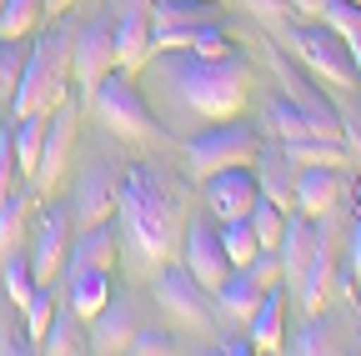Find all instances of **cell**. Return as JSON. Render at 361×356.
<instances>
[{
  "mask_svg": "<svg viewBox=\"0 0 361 356\" xmlns=\"http://www.w3.org/2000/svg\"><path fill=\"white\" fill-rule=\"evenodd\" d=\"M141 91H146L151 111L176 116V121H166V130H180V121L211 125V121H231L246 111V101L256 91V70L241 51L201 56L191 46H176V51H156L141 66Z\"/></svg>",
  "mask_w": 361,
  "mask_h": 356,
  "instance_id": "obj_1",
  "label": "cell"
},
{
  "mask_svg": "<svg viewBox=\"0 0 361 356\" xmlns=\"http://www.w3.org/2000/svg\"><path fill=\"white\" fill-rule=\"evenodd\" d=\"M180 221H186V201L176 196L171 176L151 161H135L121 171L116 181V226H121V246L135 256V266H156L171 261L176 241H180Z\"/></svg>",
  "mask_w": 361,
  "mask_h": 356,
  "instance_id": "obj_2",
  "label": "cell"
},
{
  "mask_svg": "<svg viewBox=\"0 0 361 356\" xmlns=\"http://www.w3.org/2000/svg\"><path fill=\"white\" fill-rule=\"evenodd\" d=\"M71 40L75 30L61 20V30L35 35V46L25 51L20 80L11 91V116H51L71 96Z\"/></svg>",
  "mask_w": 361,
  "mask_h": 356,
  "instance_id": "obj_3",
  "label": "cell"
},
{
  "mask_svg": "<svg viewBox=\"0 0 361 356\" xmlns=\"http://www.w3.org/2000/svg\"><path fill=\"white\" fill-rule=\"evenodd\" d=\"M90 106H96V116L116 130L121 141H146V146L171 141L166 121L151 111L146 91H141V85H135V75H126L121 66H116V70H106L96 85H90Z\"/></svg>",
  "mask_w": 361,
  "mask_h": 356,
  "instance_id": "obj_4",
  "label": "cell"
},
{
  "mask_svg": "<svg viewBox=\"0 0 361 356\" xmlns=\"http://www.w3.org/2000/svg\"><path fill=\"white\" fill-rule=\"evenodd\" d=\"M281 25V20H276ZM281 40H286V51L311 70V75H322V80H331V85H361L356 80V61H351V46H346V35L341 30H331L326 20L322 25H281Z\"/></svg>",
  "mask_w": 361,
  "mask_h": 356,
  "instance_id": "obj_5",
  "label": "cell"
},
{
  "mask_svg": "<svg viewBox=\"0 0 361 356\" xmlns=\"http://www.w3.org/2000/svg\"><path fill=\"white\" fill-rule=\"evenodd\" d=\"M256 151H261V130H256L251 121L231 116V121L201 125L196 136L186 141V166H191V176L201 181V176H211V171H221V166H251Z\"/></svg>",
  "mask_w": 361,
  "mask_h": 356,
  "instance_id": "obj_6",
  "label": "cell"
},
{
  "mask_svg": "<svg viewBox=\"0 0 361 356\" xmlns=\"http://www.w3.org/2000/svg\"><path fill=\"white\" fill-rule=\"evenodd\" d=\"M156 306H166V317L171 321H180V326H191V331H206L211 326V291L186 271V261H180V266H156Z\"/></svg>",
  "mask_w": 361,
  "mask_h": 356,
  "instance_id": "obj_7",
  "label": "cell"
},
{
  "mask_svg": "<svg viewBox=\"0 0 361 356\" xmlns=\"http://www.w3.org/2000/svg\"><path fill=\"white\" fill-rule=\"evenodd\" d=\"M256 196H261V181H256L251 166H221V171L201 176V201H206V211H211L216 221H241V216H251Z\"/></svg>",
  "mask_w": 361,
  "mask_h": 356,
  "instance_id": "obj_8",
  "label": "cell"
},
{
  "mask_svg": "<svg viewBox=\"0 0 361 356\" xmlns=\"http://www.w3.org/2000/svg\"><path fill=\"white\" fill-rule=\"evenodd\" d=\"M71 206H40L35 216V246H30V266H35V281H61L66 271V251H71Z\"/></svg>",
  "mask_w": 361,
  "mask_h": 356,
  "instance_id": "obj_9",
  "label": "cell"
},
{
  "mask_svg": "<svg viewBox=\"0 0 361 356\" xmlns=\"http://www.w3.org/2000/svg\"><path fill=\"white\" fill-rule=\"evenodd\" d=\"M186 271L206 286V291H216L226 276L236 271L231 261H226V246H221V221L206 211V216H196V221H186Z\"/></svg>",
  "mask_w": 361,
  "mask_h": 356,
  "instance_id": "obj_10",
  "label": "cell"
},
{
  "mask_svg": "<svg viewBox=\"0 0 361 356\" xmlns=\"http://www.w3.org/2000/svg\"><path fill=\"white\" fill-rule=\"evenodd\" d=\"M106 70H116V30L111 20H85L75 25V40H71V80H80L85 91L96 85Z\"/></svg>",
  "mask_w": 361,
  "mask_h": 356,
  "instance_id": "obj_11",
  "label": "cell"
},
{
  "mask_svg": "<svg viewBox=\"0 0 361 356\" xmlns=\"http://www.w3.org/2000/svg\"><path fill=\"white\" fill-rule=\"evenodd\" d=\"M71 136H75V101L66 96L51 116H45V136H40V161H35V191H51L66 171L71 156Z\"/></svg>",
  "mask_w": 361,
  "mask_h": 356,
  "instance_id": "obj_12",
  "label": "cell"
},
{
  "mask_svg": "<svg viewBox=\"0 0 361 356\" xmlns=\"http://www.w3.org/2000/svg\"><path fill=\"white\" fill-rule=\"evenodd\" d=\"M206 0H151V56L156 51H176V46H191L196 25L206 20Z\"/></svg>",
  "mask_w": 361,
  "mask_h": 356,
  "instance_id": "obj_13",
  "label": "cell"
},
{
  "mask_svg": "<svg viewBox=\"0 0 361 356\" xmlns=\"http://www.w3.org/2000/svg\"><path fill=\"white\" fill-rule=\"evenodd\" d=\"M111 30H116V66L126 75H141V66L151 61V11L146 6L111 11Z\"/></svg>",
  "mask_w": 361,
  "mask_h": 356,
  "instance_id": "obj_14",
  "label": "cell"
},
{
  "mask_svg": "<svg viewBox=\"0 0 361 356\" xmlns=\"http://www.w3.org/2000/svg\"><path fill=\"white\" fill-rule=\"evenodd\" d=\"M116 256H121V226L96 221V226H80V231L71 236L66 271H111Z\"/></svg>",
  "mask_w": 361,
  "mask_h": 356,
  "instance_id": "obj_15",
  "label": "cell"
},
{
  "mask_svg": "<svg viewBox=\"0 0 361 356\" xmlns=\"http://www.w3.org/2000/svg\"><path fill=\"white\" fill-rule=\"evenodd\" d=\"M135 326H141V317H135V306H130V296H116L111 291V301L90 317V351H130V336H135Z\"/></svg>",
  "mask_w": 361,
  "mask_h": 356,
  "instance_id": "obj_16",
  "label": "cell"
},
{
  "mask_svg": "<svg viewBox=\"0 0 361 356\" xmlns=\"http://www.w3.org/2000/svg\"><path fill=\"white\" fill-rule=\"evenodd\" d=\"M251 171H256V181H261V196H271L276 206L291 211V201H296V171H301V166L286 156V146H281V141H271V146L261 141Z\"/></svg>",
  "mask_w": 361,
  "mask_h": 356,
  "instance_id": "obj_17",
  "label": "cell"
},
{
  "mask_svg": "<svg viewBox=\"0 0 361 356\" xmlns=\"http://www.w3.org/2000/svg\"><path fill=\"white\" fill-rule=\"evenodd\" d=\"M341 186H346V176L341 166H301L296 171V211L306 216H331V206L341 201Z\"/></svg>",
  "mask_w": 361,
  "mask_h": 356,
  "instance_id": "obj_18",
  "label": "cell"
},
{
  "mask_svg": "<svg viewBox=\"0 0 361 356\" xmlns=\"http://www.w3.org/2000/svg\"><path fill=\"white\" fill-rule=\"evenodd\" d=\"M35 351H51V356H75V351H90V321L80 317V311L71 301H61L51 311V321H45Z\"/></svg>",
  "mask_w": 361,
  "mask_h": 356,
  "instance_id": "obj_19",
  "label": "cell"
},
{
  "mask_svg": "<svg viewBox=\"0 0 361 356\" xmlns=\"http://www.w3.org/2000/svg\"><path fill=\"white\" fill-rule=\"evenodd\" d=\"M111 211H116V181L106 166H90L71 196V216L80 226H96V221H111Z\"/></svg>",
  "mask_w": 361,
  "mask_h": 356,
  "instance_id": "obj_20",
  "label": "cell"
},
{
  "mask_svg": "<svg viewBox=\"0 0 361 356\" xmlns=\"http://www.w3.org/2000/svg\"><path fill=\"white\" fill-rule=\"evenodd\" d=\"M266 291H271V286H261L246 266H236V271L211 291V306H216V317H226V321H251V311L261 306Z\"/></svg>",
  "mask_w": 361,
  "mask_h": 356,
  "instance_id": "obj_21",
  "label": "cell"
},
{
  "mask_svg": "<svg viewBox=\"0 0 361 356\" xmlns=\"http://www.w3.org/2000/svg\"><path fill=\"white\" fill-rule=\"evenodd\" d=\"M246 336L256 351H286V291L281 286H271L261 296V306L251 311V321H246Z\"/></svg>",
  "mask_w": 361,
  "mask_h": 356,
  "instance_id": "obj_22",
  "label": "cell"
},
{
  "mask_svg": "<svg viewBox=\"0 0 361 356\" xmlns=\"http://www.w3.org/2000/svg\"><path fill=\"white\" fill-rule=\"evenodd\" d=\"M296 356H322V351H341V317H331V311H306V321L296 326L291 346Z\"/></svg>",
  "mask_w": 361,
  "mask_h": 356,
  "instance_id": "obj_23",
  "label": "cell"
},
{
  "mask_svg": "<svg viewBox=\"0 0 361 356\" xmlns=\"http://www.w3.org/2000/svg\"><path fill=\"white\" fill-rule=\"evenodd\" d=\"M281 146L296 166H346V136H331V130H306Z\"/></svg>",
  "mask_w": 361,
  "mask_h": 356,
  "instance_id": "obj_24",
  "label": "cell"
},
{
  "mask_svg": "<svg viewBox=\"0 0 361 356\" xmlns=\"http://www.w3.org/2000/svg\"><path fill=\"white\" fill-rule=\"evenodd\" d=\"M30 191H35V181H20V176H16L11 196L0 201V261L20 246V231H25V221H30Z\"/></svg>",
  "mask_w": 361,
  "mask_h": 356,
  "instance_id": "obj_25",
  "label": "cell"
},
{
  "mask_svg": "<svg viewBox=\"0 0 361 356\" xmlns=\"http://www.w3.org/2000/svg\"><path fill=\"white\" fill-rule=\"evenodd\" d=\"M66 301L90 321L111 301V271H66Z\"/></svg>",
  "mask_w": 361,
  "mask_h": 356,
  "instance_id": "obj_26",
  "label": "cell"
},
{
  "mask_svg": "<svg viewBox=\"0 0 361 356\" xmlns=\"http://www.w3.org/2000/svg\"><path fill=\"white\" fill-rule=\"evenodd\" d=\"M40 136H45V116H16L11 146H16V176L35 181V161H40Z\"/></svg>",
  "mask_w": 361,
  "mask_h": 356,
  "instance_id": "obj_27",
  "label": "cell"
},
{
  "mask_svg": "<svg viewBox=\"0 0 361 356\" xmlns=\"http://www.w3.org/2000/svg\"><path fill=\"white\" fill-rule=\"evenodd\" d=\"M266 125L276 130V141H291V136H306V130H316L306 121V111L291 101V96H271L266 101Z\"/></svg>",
  "mask_w": 361,
  "mask_h": 356,
  "instance_id": "obj_28",
  "label": "cell"
},
{
  "mask_svg": "<svg viewBox=\"0 0 361 356\" xmlns=\"http://www.w3.org/2000/svg\"><path fill=\"white\" fill-rule=\"evenodd\" d=\"M322 20H326L331 30H341V35H346L351 61H356V80H361V6H356V0H331Z\"/></svg>",
  "mask_w": 361,
  "mask_h": 356,
  "instance_id": "obj_29",
  "label": "cell"
},
{
  "mask_svg": "<svg viewBox=\"0 0 361 356\" xmlns=\"http://www.w3.org/2000/svg\"><path fill=\"white\" fill-rule=\"evenodd\" d=\"M45 16V0H6L0 6V35L6 40H25Z\"/></svg>",
  "mask_w": 361,
  "mask_h": 356,
  "instance_id": "obj_30",
  "label": "cell"
},
{
  "mask_svg": "<svg viewBox=\"0 0 361 356\" xmlns=\"http://www.w3.org/2000/svg\"><path fill=\"white\" fill-rule=\"evenodd\" d=\"M0 271H6V296H11V306L20 311V306L30 301V291L40 286V281H35V266H30V256H25V251H11L6 261H0Z\"/></svg>",
  "mask_w": 361,
  "mask_h": 356,
  "instance_id": "obj_31",
  "label": "cell"
},
{
  "mask_svg": "<svg viewBox=\"0 0 361 356\" xmlns=\"http://www.w3.org/2000/svg\"><path fill=\"white\" fill-rule=\"evenodd\" d=\"M251 226H256V241L261 246H281V236H286V206H276L271 196H256V206H251Z\"/></svg>",
  "mask_w": 361,
  "mask_h": 356,
  "instance_id": "obj_32",
  "label": "cell"
},
{
  "mask_svg": "<svg viewBox=\"0 0 361 356\" xmlns=\"http://www.w3.org/2000/svg\"><path fill=\"white\" fill-rule=\"evenodd\" d=\"M221 246H226V261L231 266H246L256 251H261V241H256V226L241 216V221H221Z\"/></svg>",
  "mask_w": 361,
  "mask_h": 356,
  "instance_id": "obj_33",
  "label": "cell"
},
{
  "mask_svg": "<svg viewBox=\"0 0 361 356\" xmlns=\"http://www.w3.org/2000/svg\"><path fill=\"white\" fill-rule=\"evenodd\" d=\"M130 351H135V356H166V351H180V341H176L171 331H161V326H135Z\"/></svg>",
  "mask_w": 361,
  "mask_h": 356,
  "instance_id": "obj_34",
  "label": "cell"
},
{
  "mask_svg": "<svg viewBox=\"0 0 361 356\" xmlns=\"http://www.w3.org/2000/svg\"><path fill=\"white\" fill-rule=\"evenodd\" d=\"M20 66H25L20 40H6V35H0V96H6V101H11V91H16V80H20Z\"/></svg>",
  "mask_w": 361,
  "mask_h": 356,
  "instance_id": "obj_35",
  "label": "cell"
},
{
  "mask_svg": "<svg viewBox=\"0 0 361 356\" xmlns=\"http://www.w3.org/2000/svg\"><path fill=\"white\" fill-rule=\"evenodd\" d=\"M191 51H201V56H226V51H231V35L221 30V20H201L196 35H191Z\"/></svg>",
  "mask_w": 361,
  "mask_h": 356,
  "instance_id": "obj_36",
  "label": "cell"
},
{
  "mask_svg": "<svg viewBox=\"0 0 361 356\" xmlns=\"http://www.w3.org/2000/svg\"><path fill=\"white\" fill-rule=\"evenodd\" d=\"M246 271H251L261 286H281V251H276V246H261V251L246 261Z\"/></svg>",
  "mask_w": 361,
  "mask_h": 356,
  "instance_id": "obj_37",
  "label": "cell"
},
{
  "mask_svg": "<svg viewBox=\"0 0 361 356\" xmlns=\"http://www.w3.org/2000/svg\"><path fill=\"white\" fill-rule=\"evenodd\" d=\"M251 16H266V20H286L291 16V0H241Z\"/></svg>",
  "mask_w": 361,
  "mask_h": 356,
  "instance_id": "obj_38",
  "label": "cell"
},
{
  "mask_svg": "<svg viewBox=\"0 0 361 356\" xmlns=\"http://www.w3.org/2000/svg\"><path fill=\"white\" fill-rule=\"evenodd\" d=\"M341 136H346V146L361 151V106H341Z\"/></svg>",
  "mask_w": 361,
  "mask_h": 356,
  "instance_id": "obj_39",
  "label": "cell"
},
{
  "mask_svg": "<svg viewBox=\"0 0 361 356\" xmlns=\"http://www.w3.org/2000/svg\"><path fill=\"white\" fill-rule=\"evenodd\" d=\"M326 6H331V0H291V16H301V20H322Z\"/></svg>",
  "mask_w": 361,
  "mask_h": 356,
  "instance_id": "obj_40",
  "label": "cell"
},
{
  "mask_svg": "<svg viewBox=\"0 0 361 356\" xmlns=\"http://www.w3.org/2000/svg\"><path fill=\"white\" fill-rule=\"evenodd\" d=\"M346 266H351V276L361 286V216H356V231H351V251H346Z\"/></svg>",
  "mask_w": 361,
  "mask_h": 356,
  "instance_id": "obj_41",
  "label": "cell"
},
{
  "mask_svg": "<svg viewBox=\"0 0 361 356\" xmlns=\"http://www.w3.org/2000/svg\"><path fill=\"white\" fill-rule=\"evenodd\" d=\"M221 351H231V356H246V351H256V346H251V336H221Z\"/></svg>",
  "mask_w": 361,
  "mask_h": 356,
  "instance_id": "obj_42",
  "label": "cell"
},
{
  "mask_svg": "<svg viewBox=\"0 0 361 356\" xmlns=\"http://www.w3.org/2000/svg\"><path fill=\"white\" fill-rule=\"evenodd\" d=\"M75 0H45V16H61V11H71Z\"/></svg>",
  "mask_w": 361,
  "mask_h": 356,
  "instance_id": "obj_43",
  "label": "cell"
},
{
  "mask_svg": "<svg viewBox=\"0 0 361 356\" xmlns=\"http://www.w3.org/2000/svg\"><path fill=\"white\" fill-rule=\"evenodd\" d=\"M351 196H356V216H361V181H356V186H351Z\"/></svg>",
  "mask_w": 361,
  "mask_h": 356,
  "instance_id": "obj_44",
  "label": "cell"
},
{
  "mask_svg": "<svg viewBox=\"0 0 361 356\" xmlns=\"http://www.w3.org/2000/svg\"><path fill=\"white\" fill-rule=\"evenodd\" d=\"M0 6H6V0H0Z\"/></svg>",
  "mask_w": 361,
  "mask_h": 356,
  "instance_id": "obj_45",
  "label": "cell"
},
{
  "mask_svg": "<svg viewBox=\"0 0 361 356\" xmlns=\"http://www.w3.org/2000/svg\"><path fill=\"white\" fill-rule=\"evenodd\" d=\"M356 6H361V0H356Z\"/></svg>",
  "mask_w": 361,
  "mask_h": 356,
  "instance_id": "obj_46",
  "label": "cell"
},
{
  "mask_svg": "<svg viewBox=\"0 0 361 356\" xmlns=\"http://www.w3.org/2000/svg\"><path fill=\"white\" fill-rule=\"evenodd\" d=\"M356 306H361V301H356Z\"/></svg>",
  "mask_w": 361,
  "mask_h": 356,
  "instance_id": "obj_47",
  "label": "cell"
}]
</instances>
